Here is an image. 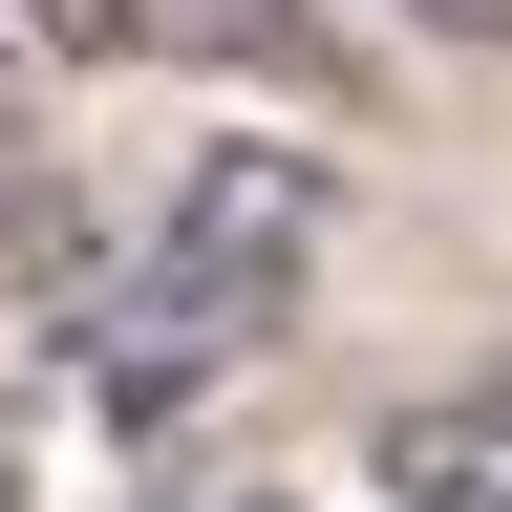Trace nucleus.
Wrapping results in <instances>:
<instances>
[{
  "instance_id": "nucleus-1",
  "label": "nucleus",
  "mask_w": 512,
  "mask_h": 512,
  "mask_svg": "<svg viewBox=\"0 0 512 512\" xmlns=\"http://www.w3.org/2000/svg\"><path fill=\"white\" fill-rule=\"evenodd\" d=\"M320 235H342V171H320V150H278V128L192 150V171H171V214H150V256H128L107 320H86L107 427H171V406H214L235 363H278V320H299V278H320Z\"/></svg>"
},
{
  "instance_id": "nucleus-4",
  "label": "nucleus",
  "mask_w": 512,
  "mask_h": 512,
  "mask_svg": "<svg viewBox=\"0 0 512 512\" xmlns=\"http://www.w3.org/2000/svg\"><path fill=\"white\" fill-rule=\"evenodd\" d=\"M0 43H43V64H150L171 0H0Z\"/></svg>"
},
{
  "instance_id": "nucleus-7",
  "label": "nucleus",
  "mask_w": 512,
  "mask_h": 512,
  "mask_svg": "<svg viewBox=\"0 0 512 512\" xmlns=\"http://www.w3.org/2000/svg\"><path fill=\"white\" fill-rule=\"evenodd\" d=\"M214 512H299V491H214Z\"/></svg>"
},
{
  "instance_id": "nucleus-5",
  "label": "nucleus",
  "mask_w": 512,
  "mask_h": 512,
  "mask_svg": "<svg viewBox=\"0 0 512 512\" xmlns=\"http://www.w3.org/2000/svg\"><path fill=\"white\" fill-rule=\"evenodd\" d=\"M406 22H427V43H512V0H406Z\"/></svg>"
},
{
  "instance_id": "nucleus-2",
  "label": "nucleus",
  "mask_w": 512,
  "mask_h": 512,
  "mask_svg": "<svg viewBox=\"0 0 512 512\" xmlns=\"http://www.w3.org/2000/svg\"><path fill=\"white\" fill-rule=\"evenodd\" d=\"M384 512H512V384H427V406H384Z\"/></svg>"
},
{
  "instance_id": "nucleus-3",
  "label": "nucleus",
  "mask_w": 512,
  "mask_h": 512,
  "mask_svg": "<svg viewBox=\"0 0 512 512\" xmlns=\"http://www.w3.org/2000/svg\"><path fill=\"white\" fill-rule=\"evenodd\" d=\"M64 299H86V192H64V150L0 107V342L64 320Z\"/></svg>"
},
{
  "instance_id": "nucleus-6",
  "label": "nucleus",
  "mask_w": 512,
  "mask_h": 512,
  "mask_svg": "<svg viewBox=\"0 0 512 512\" xmlns=\"http://www.w3.org/2000/svg\"><path fill=\"white\" fill-rule=\"evenodd\" d=\"M0 512H22V406H0Z\"/></svg>"
}]
</instances>
